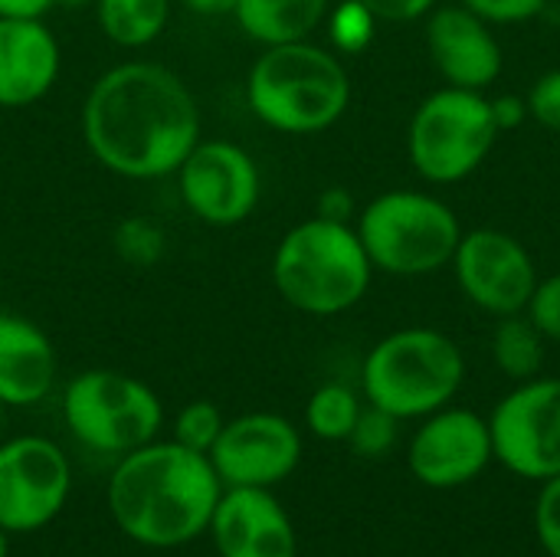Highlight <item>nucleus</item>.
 Instances as JSON below:
<instances>
[{
    "label": "nucleus",
    "mask_w": 560,
    "mask_h": 557,
    "mask_svg": "<svg viewBox=\"0 0 560 557\" xmlns=\"http://www.w3.org/2000/svg\"><path fill=\"white\" fill-rule=\"evenodd\" d=\"M89 154L125 181H158L200 141V105L187 82L151 59L105 69L82 105Z\"/></svg>",
    "instance_id": "obj_1"
},
{
    "label": "nucleus",
    "mask_w": 560,
    "mask_h": 557,
    "mask_svg": "<svg viewBox=\"0 0 560 557\" xmlns=\"http://www.w3.org/2000/svg\"><path fill=\"white\" fill-rule=\"evenodd\" d=\"M105 496L125 538L141 548L171 552L207 535L223 483L210 456L177 440H151L118 456Z\"/></svg>",
    "instance_id": "obj_2"
},
{
    "label": "nucleus",
    "mask_w": 560,
    "mask_h": 557,
    "mask_svg": "<svg viewBox=\"0 0 560 557\" xmlns=\"http://www.w3.org/2000/svg\"><path fill=\"white\" fill-rule=\"evenodd\" d=\"M348 102V69L308 39L262 46L246 76L249 112L282 135H318L345 115Z\"/></svg>",
    "instance_id": "obj_3"
},
{
    "label": "nucleus",
    "mask_w": 560,
    "mask_h": 557,
    "mask_svg": "<svg viewBox=\"0 0 560 557\" xmlns=\"http://www.w3.org/2000/svg\"><path fill=\"white\" fill-rule=\"evenodd\" d=\"M371 259L351 223L302 220L272 253V286L295 312L328 318L354 309L371 286Z\"/></svg>",
    "instance_id": "obj_4"
},
{
    "label": "nucleus",
    "mask_w": 560,
    "mask_h": 557,
    "mask_svg": "<svg viewBox=\"0 0 560 557\" xmlns=\"http://www.w3.org/2000/svg\"><path fill=\"white\" fill-rule=\"evenodd\" d=\"M463 381L466 358L459 345L433 328H404L381 338L361 368L368 404L397 420H420L450 407Z\"/></svg>",
    "instance_id": "obj_5"
},
{
    "label": "nucleus",
    "mask_w": 560,
    "mask_h": 557,
    "mask_svg": "<svg viewBox=\"0 0 560 557\" xmlns=\"http://www.w3.org/2000/svg\"><path fill=\"white\" fill-rule=\"evenodd\" d=\"M358 236L374 269L427 276L453 263L463 240L456 213L420 190H387L358 213Z\"/></svg>",
    "instance_id": "obj_6"
},
{
    "label": "nucleus",
    "mask_w": 560,
    "mask_h": 557,
    "mask_svg": "<svg viewBox=\"0 0 560 557\" xmlns=\"http://www.w3.org/2000/svg\"><path fill=\"white\" fill-rule=\"evenodd\" d=\"M62 420L82 446L105 456H125L158 440L164 404L144 381L125 371L89 368L66 384Z\"/></svg>",
    "instance_id": "obj_7"
},
{
    "label": "nucleus",
    "mask_w": 560,
    "mask_h": 557,
    "mask_svg": "<svg viewBox=\"0 0 560 557\" xmlns=\"http://www.w3.org/2000/svg\"><path fill=\"white\" fill-rule=\"evenodd\" d=\"M499 135L492 98L476 89L446 85L413 112L407 151L423 181L456 184L489 158Z\"/></svg>",
    "instance_id": "obj_8"
},
{
    "label": "nucleus",
    "mask_w": 560,
    "mask_h": 557,
    "mask_svg": "<svg viewBox=\"0 0 560 557\" xmlns=\"http://www.w3.org/2000/svg\"><path fill=\"white\" fill-rule=\"evenodd\" d=\"M495 460L532 483L560 476V378L522 381L489 417Z\"/></svg>",
    "instance_id": "obj_9"
},
{
    "label": "nucleus",
    "mask_w": 560,
    "mask_h": 557,
    "mask_svg": "<svg viewBox=\"0 0 560 557\" xmlns=\"http://www.w3.org/2000/svg\"><path fill=\"white\" fill-rule=\"evenodd\" d=\"M72 466L46 437L0 440V529L30 535L46 529L69 502Z\"/></svg>",
    "instance_id": "obj_10"
},
{
    "label": "nucleus",
    "mask_w": 560,
    "mask_h": 557,
    "mask_svg": "<svg viewBox=\"0 0 560 557\" xmlns=\"http://www.w3.org/2000/svg\"><path fill=\"white\" fill-rule=\"evenodd\" d=\"M174 174L184 207L207 227H236L249 220L262 194L253 154L223 138H200Z\"/></svg>",
    "instance_id": "obj_11"
},
{
    "label": "nucleus",
    "mask_w": 560,
    "mask_h": 557,
    "mask_svg": "<svg viewBox=\"0 0 560 557\" xmlns=\"http://www.w3.org/2000/svg\"><path fill=\"white\" fill-rule=\"evenodd\" d=\"M207 456L223 489H272L299 469L302 437L285 417L256 410L226 420Z\"/></svg>",
    "instance_id": "obj_12"
},
{
    "label": "nucleus",
    "mask_w": 560,
    "mask_h": 557,
    "mask_svg": "<svg viewBox=\"0 0 560 557\" xmlns=\"http://www.w3.org/2000/svg\"><path fill=\"white\" fill-rule=\"evenodd\" d=\"M453 269L466 299L499 318L525 312L538 286V269L532 253L512 233L502 230L463 233L453 256Z\"/></svg>",
    "instance_id": "obj_13"
},
{
    "label": "nucleus",
    "mask_w": 560,
    "mask_h": 557,
    "mask_svg": "<svg viewBox=\"0 0 560 557\" xmlns=\"http://www.w3.org/2000/svg\"><path fill=\"white\" fill-rule=\"evenodd\" d=\"M495 460L489 420L466 407H443L423 417L407 450L413 479L427 489H459L486 473Z\"/></svg>",
    "instance_id": "obj_14"
},
{
    "label": "nucleus",
    "mask_w": 560,
    "mask_h": 557,
    "mask_svg": "<svg viewBox=\"0 0 560 557\" xmlns=\"http://www.w3.org/2000/svg\"><path fill=\"white\" fill-rule=\"evenodd\" d=\"M210 538L220 557H299V535L272 489H223Z\"/></svg>",
    "instance_id": "obj_15"
},
{
    "label": "nucleus",
    "mask_w": 560,
    "mask_h": 557,
    "mask_svg": "<svg viewBox=\"0 0 560 557\" xmlns=\"http://www.w3.org/2000/svg\"><path fill=\"white\" fill-rule=\"evenodd\" d=\"M427 49L440 76L456 89H489L502 72V46L469 7H436L427 20Z\"/></svg>",
    "instance_id": "obj_16"
},
{
    "label": "nucleus",
    "mask_w": 560,
    "mask_h": 557,
    "mask_svg": "<svg viewBox=\"0 0 560 557\" xmlns=\"http://www.w3.org/2000/svg\"><path fill=\"white\" fill-rule=\"evenodd\" d=\"M62 53L43 16H0V108L46 98L59 79Z\"/></svg>",
    "instance_id": "obj_17"
},
{
    "label": "nucleus",
    "mask_w": 560,
    "mask_h": 557,
    "mask_svg": "<svg viewBox=\"0 0 560 557\" xmlns=\"http://www.w3.org/2000/svg\"><path fill=\"white\" fill-rule=\"evenodd\" d=\"M59 374L56 345L26 315L0 312V404L33 407L52 394Z\"/></svg>",
    "instance_id": "obj_18"
},
{
    "label": "nucleus",
    "mask_w": 560,
    "mask_h": 557,
    "mask_svg": "<svg viewBox=\"0 0 560 557\" xmlns=\"http://www.w3.org/2000/svg\"><path fill=\"white\" fill-rule=\"evenodd\" d=\"M240 30L259 46L308 39L328 16V0H236Z\"/></svg>",
    "instance_id": "obj_19"
},
{
    "label": "nucleus",
    "mask_w": 560,
    "mask_h": 557,
    "mask_svg": "<svg viewBox=\"0 0 560 557\" xmlns=\"http://www.w3.org/2000/svg\"><path fill=\"white\" fill-rule=\"evenodd\" d=\"M174 0H95V20L108 43L121 49L151 46L167 20Z\"/></svg>",
    "instance_id": "obj_20"
},
{
    "label": "nucleus",
    "mask_w": 560,
    "mask_h": 557,
    "mask_svg": "<svg viewBox=\"0 0 560 557\" xmlns=\"http://www.w3.org/2000/svg\"><path fill=\"white\" fill-rule=\"evenodd\" d=\"M492 358L505 378L532 381V378H538V371L545 364V335L522 312L502 315L495 325V335H492Z\"/></svg>",
    "instance_id": "obj_21"
},
{
    "label": "nucleus",
    "mask_w": 560,
    "mask_h": 557,
    "mask_svg": "<svg viewBox=\"0 0 560 557\" xmlns=\"http://www.w3.org/2000/svg\"><path fill=\"white\" fill-rule=\"evenodd\" d=\"M361 397L345 384H322L305 404L308 430L325 443H345L361 414Z\"/></svg>",
    "instance_id": "obj_22"
},
{
    "label": "nucleus",
    "mask_w": 560,
    "mask_h": 557,
    "mask_svg": "<svg viewBox=\"0 0 560 557\" xmlns=\"http://www.w3.org/2000/svg\"><path fill=\"white\" fill-rule=\"evenodd\" d=\"M112 246L118 253V259L131 269H151L164 259L167 253V233L158 220L151 217H125L115 233H112Z\"/></svg>",
    "instance_id": "obj_23"
},
{
    "label": "nucleus",
    "mask_w": 560,
    "mask_h": 557,
    "mask_svg": "<svg viewBox=\"0 0 560 557\" xmlns=\"http://www.w3.org/2000/svg\"><path fill=\"white\" fill-rule=\"evenodd\" d=\"M325 20L331 46L345 56H358L361 49H368L377 30V16L361 0H341L335 10H328Z\"/></svg>",
    "instance_id": "obj_24"
},
{
    "label": "nucleus",
    "mask_w": 560,
    "mask_h": 557,
    "mask_svg": "<svg viewBox=\"0 0 560 557\" xmlns=\"http://www.w3.org/2000/svg\"><path fill=\"white\" fill-rule=\"evenodd\" d=\"M397 430H400V420L394 414L368 404V407H361V414L354 420V430H351V437L345 443L364 460H381L397 446Z\"/></svg>",
    "instance_id": "obj_25"
},
{
    "label": "nucleus",
    "mask_w": 560,
    "mask_h": 557,
    "mask_svg": "<svg viewBox=\"0 0 560 557\" xmlns=\"http://www.w3.org/2000/svg\"><path fill=\"white\" fill-rule=\"evenodd\" d=\"M223 414H220V407L217 404H210V401H190L184 410H177V417H174V440L180 443V446H187V450H194V453H210L213 450V443H217V437H220V430H223Z\"/></svg>",
    "instance_id": "obj_26"
},
{
    "label": "nucleus",
    "mask_w": 560,
    "mask_h": 557,
    "mask_svg": "<svg viewBox=\"0 0 560 557\" xmlns=\"http://www.w3.org/2000/svg\"><path fill=\"white\" fill-rule=\"evenodd\" d=\"M525 315L535 322V328L545 335V341H560V272L548 276L535 286Z\"/></svg>",
    "instance_id": "obj_27"
},
{
    "label": "nucleus",
    "mask_w": 560,
    "mask_h": 557,
    "mask_svg": "<svg viewBox=\"0 0 560 557\" xmlns=\"http://www.w3.org/2000/svg\"><path fill=\"white\" fill-rule=\"evenodd\" d=\"M535 532L548 557H560V476L541 483L535 502Z\"/></svg>",
    "instance_id": "obj_28"
},
{
    "label": "nucleus",
    "mask_w": 560,
    "mask_h": 557,
    "mask_svg": "<svg viewBox=\"0 0 560 557\" xmlns=\"http://www.w3.org/2000/svg\"><path fill=\"white\" fill-rule=\"evenodd\" d=\"M525 105H528V115H532L538 125H545V128H551V131H560V69L545 72V76L532 85Z\"/></svg>",
    "instance_id": "obj_29"
},
{
    "label": "nucleus",
    "mask_w": 560,
    "mask_h": 557,
    "mask_svg": "<svg viewBox=\"0 0 560 557\" xmlns=\"http://www.w3.org/2000/svg\"><path fill=\"white\" fill-rule=\"evenodd\" d=\"M548 0H463L472 13H479L486 23H522L545 10Z\"/></svg>",
    "instance_id": "obj_30"
},
{
    "label": "nucleus",
    "mask_w": 560,
    "mask_h": 557,
    "mask_svg": "<svg viewBox=\"0 0 560 557\" xmlns=\"http://www.w3.org/2000/svg\"><path fill=\"white\" fill-rule=\"evenodd\" d=\"M384 23H410L433 10L436 0H361Z\"/></svg>",
    "instance_id": "obj_31"
},
{
    "label": "nucleus",
    "mask_w": 560,
    "mask_h": 557,
    "mask_svg": "<svg viewBox=\"0 0 560 557\" xmlns=\"http://www.w3.org/2000/svg\"><path fill=\"white\" fill-rule=\"evenodd\" d=\"M315 217L335 220V223H351V217H354V197H351V190L348 187H328V190H322L318 213Z\"/></svg>",
    "instance_id": "obj_32"
},
{
    "label": "nucleus",
    "mask_w": 560,
    "mask_h": 557,
    "mask_svg": "<svg viewBox=\"0 0 560 557\" xmlns=\"http://www.w3.org/2000/svg\"><path fill=\"white\" fill-rule=\"evenodd\" d=\"M492 112H495V125H499V131H509V128L522 125V118L528 115V105H525V98L502 95V98H492Z\"/></svg>",
    "instance_id": "obj_33"
},
{
    "label": "nucleus",
    "mask_w": 560,
    "mask_h": 557,
    "mask_svg": "<svg viewBox=\"0 0 560 557\" xmlns=\"http://www.w3.org/2000/svg\"><path fill=\"white\" fill-rule=\"evenodd\" d=\"M52 0H0V16H46Z\"/></svg>",
    "instance_id": "obj_34"
},
{
    "label": "nucleus",
    "mask_w": 560,
    "mask_h": 557,
    "mask_svg": "<svg viewBox=\"0 0 560 557\" xmlns=\"http://www.w3.org/2000/svg\"><path fill=\"white\" fill-rule=\"evenodd\" d=\"M184 3V10L197 13V16H233L236 0H177Z\"/></svg>",
    "instance_id": "obj_35"
},
{
    "label": "nucleus",
    "mask_w": 560,
    "mask_h": 557,
    "mask_svg": "<svg viewBox=\"0 0 560 557\" xmlns=\"http://www.w3.org/2000/svg\"><path fill=\"white\" fill-rule=\"evenodd\" d=\"M52 7H62V10H82V7H95V0H52Z\"/></svg>",
    "instance_id": "obj_36"
},
{
    "label": "nucleus",
    "mask_w": 560,
    "mask_h": 557,
    "mask_svg": "<svg viewBox=\"0 0 560 557\" xmlns=\"http://www.w3.org/2000/svg\"><path fill=\"white\" fill-rule=\"evenodd\" d=\"M3 430H7V407L0 404V440H3Z\"/></svg>",
    "instance_id": "obj_37"
},
{
    "label": "nucleus",
    "mask_w": 560,
    "mask_h": 557,
    "mask_svg": "<svg viewBox=\"0 0 560 557\" xmlns=\"http://www.w3.org/2000/svg\"><path fill=\"white\" fill-rule=\"evenodd\" d=\"M7 538H10V535L0 529V557H7Z\"/></svg>",
    "instance_id": "obj_38"
}]
</instances>
